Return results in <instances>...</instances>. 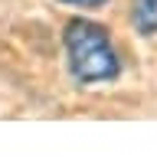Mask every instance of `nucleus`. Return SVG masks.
Returning a JSON list of instances; mask_svg holds the SVG:
<instances>
[{
	"mask_svg": "<svg viewBox=\"0 0 157 157\" xmlns=\"http://www.w3.org/2000/svg\"><path fill=\"white\" fill-rule=\"evenodd\" d=\"M62 52H66L69 75L78 88L111 85V82L121 78V56L115 49L111 29L88 17H75L66 23Z\"/></svg>",
	"mask_w": 157,
	"mask_h": 157,
	"instance_id": "f257e3e1",
	"label": "nucleus"
},
{
	"mask_svg": "<svg viewBox=\"0 0 157 157\" xmlns=\"http://www.w3.org/2000/svg\"><path fill=\"white\" fill-rule=\"evenodd\" d=\"M128 20H131V29L137 36L154 39L157 36V0H131Z\"/></svg>",
	"mask_w": 157,
	"mask_h": 157,
	"instance_id": "f03ea898",
	"label": "nucleus"
},
{
	"mask_svg": "<svg viewBox=\"0 0 157 157\" xmlns=\"http://www.w3.org/2000/svg\"><path fill=\"white\" fill-rule=\"evenodd\" d=\"M62 7H75V10H101L108 0H59Z\"/></svg>",
	"mask_w": 157,
	"mask_h": 157,
	"instance_id": "7ed1b4c3",
	"label": "nucleus"
}]
</instances>
